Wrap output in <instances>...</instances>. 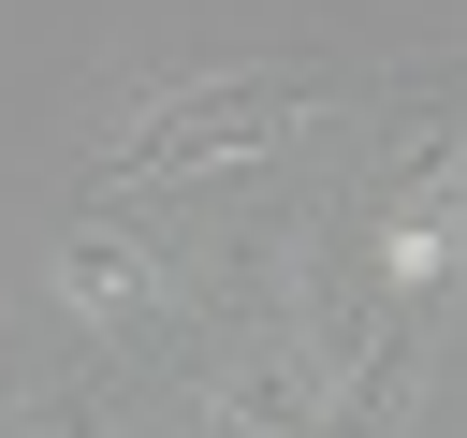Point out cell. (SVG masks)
<instances>
[{"label":"cell","mask_w":467,"mask_h":438,"mask_svg":"<svg viewBox=\"0 0 467 438\" xmlns=\"http://www.w3.org/2000/svg\"><path fill=\"white\" fill-rule=\"evenodd\" d=\"M379 73H394V58H248V73H161V102H146V117H117V131L88 146V204H117V190H190V175H219V161H263V146L321 131L336 102H379Z\"/></svg>","instance_id":"obj_1"},{"label":"cell","mask_w":467,"mask_h":438,"mask_svg":"<svg viewBox=\"0 0 467 438\" xmlns=\"http://www.w3.org/2000/svg\"><path fill=\"white\" fill-rule=\"evenodd\" d=\"M44 292H58V321H88V350H161L175 321H190V277L131 234V219H58L44 234Z\"/></svg>","instance_id":"obj_2"},{"label":"cell","mask_w":467,"mask_h":438,"mask_svg":"<svg viewBox=\"0 0 467 438\" xmlns=\"http://www.w3.org/2000/svg\"><path fill=\"white\" fill-rule=\"evenodd\" d=\"M423 380H438V307H379V336L336 365V409H321V438H409Z\"/></svg>","instance_id":"obj_3"},{"label":"cell","mask_w":467,"mask_h":438,"mask_svg":"<svg viewBox=\"0 0 467 438\" xmlns=\"http://www.w3.org/2000/svg\"><path fill=\"white\" fill-rule=\"evenodd\" d=\"M0 438H117V350H88L58 380H0Z\"/></svg>","instance_id":"obj_4"},{"label":"cell","mask_w":467,"mask_h":438,"mask_svg":"<svg viewBox=\"0 0 467 438\" xmlns=\"http://www.w3.org/2000/svg\"><path fill=\"white\" fill-rule=\"evenodd\" d=\"M452 292H467V190H452Z\"/></svg>","instance_id":"obj_5"}]
</instances>
